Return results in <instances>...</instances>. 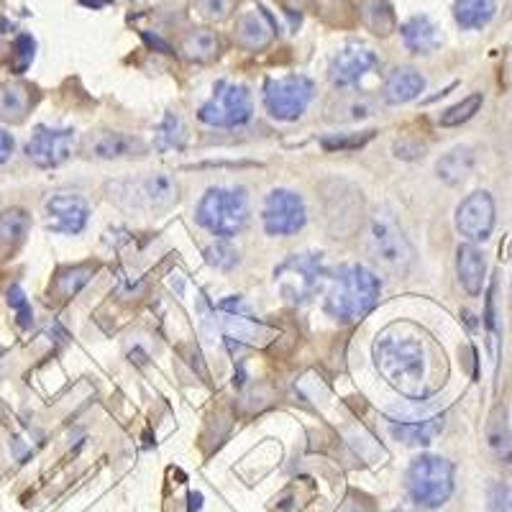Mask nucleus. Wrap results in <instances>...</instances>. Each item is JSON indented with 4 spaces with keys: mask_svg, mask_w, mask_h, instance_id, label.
<instances>
[{
    "mask_svg": "<svg viewBox=\"0 0 512 512\" xmlns=\"http://www.w3.org/2000/svg\"><path fill=\"white\" fill-rule=\"evenodd\" d=\"M374 364L387 384L408 400L420 402L431 395V351L418 333L400 326L384 328L374 341Z\"/></svg>",
    "mask_w": 512,
    "mask_h": 512,
    "instance_id": "nucleus-1",
    "label": "nucleus"
},
{
    "mask_svg": "<svg viewBox=\"0 0 512 512\" xmlns=\"http://www.w3.org/2000/svg\"><path fill=\"white\" fill-rule=\"evenodd\" d=\"M379 277L361 264H344L331 277L326 295V313L338 323H359L379 303Z\"/></svg>",
    "mask_w": 512,
    "mask_h": 512,
    "instance_id": "nucleus-2",
    "label": "nucleus"
},
{
    "mask_svg": "<svg viewBox=\"0 0 512 512\" xmlns=\"http://www.w3.org/2000/svg\"><path fill=\"white\" fill-rule=\"evenodd\" d=\"M203 326L205 331L213 328V333L221 336L223 344L231 346L233 351L262 346L272 336V328L256 318L249 305L244 303V297L239 295L226 297L216 305H208L203 310Z\"/></svg>",
    "mask_w": 512,
    "mask_h": 512,
    "instance_id": "nucleus-3",
    "label": "nucleus"
},
{
    "mask_svg": "<svg viewBox=\"0 0 512 512\" xmlns=\"http://www.w3.org/2000/svg\"><path fill=\"white\" fill-rule=\"evenodd\" d=\"M367 254L382 272L392 274V277H405L413 269V244L387 208H377L369 218Z\"/></svg>",
    "mask_w": 512,
    "mask_h": 512,
    "instance_id": "nucleus-4",
    "label": "nucleus"
},
{
    "mask_svg": "<svg viewBox=\"0 0 512 512\" xmlns=\"http://www.w3.org/2000/svg\"><path fill=\"white\" fill-rule=\"evenodd\" d=\"M195 218L213 236L231 239L251 221L249 192L244 187H210L200 198Z\"/></svg>",
    "mask_w": 512,
    "mask_h": 512,
    "instance_id": "nucleus-5",
    "label": "nucleus"
},
{
    "mask_svg": "<svg viewBox=\"0 0 512 512\" xmlns=\"http://www.w3.org/2000/svg\"><path fill=\"white\" fill-rule=\"evenodd\" d=\"M111 200L128 213H159L177 203L180 187L167 172H149L136 180H118L108 185Z\"/></svg>",
    "mask_w": 512,
    "mask_h": 512,
    "instance_id": "nucleus-6",
    "label": "nucleus"
},
{
    "mask_svg": "<svg viewBox=\"0 0 512 512\" xmlns=\"http://www.w3.org/2000/svg\"><path fill=\"white\" fill-rule=\"evenodd\" d=\"M456 469L454 464L443 456L423 454L410 464L405 487H408L410 500L423 510H438L446 505L454 495Z\"/></svg>",
    "mask_w": 512,
    "mask_h": 512,
    "instance_id": "nucleus-7",
    "label": "nucleus"
},
{
    "mask_svg": "<svg viewBox=\"0 0 512 512\" xmlns=\"http://www.w3.org/2000/svg\"><path fill=\"white\" fill-rule=\"evenodd\" d=\"M328 282V269L323 254L305 251V254L287 256L280 267L274 269V287L280 290L287 303L303 305L313 300Z\"/></svg>",
    "mask_w": 512,
    "mask_h": 512,
    "instance_id": "nucleus-8",
    "label": "nucleus"
},
{
    "mask_svg": "<svg viewBox=\"0 0 512 512\" xmlns=\"http://www.w3.org/2000/svg\"><path fill=\"white\" fill-rule=\"evenodd\" d=\"M251 113H254V100H251L249 88L239 82L221 80L208 103L200 105L198 118L205 126L236 128L251 121Z\"/></svg>",
    "mask_w": 512,
    "mask_h": 512,
    "instance_id": "nucleus-9",
    "label": "nucleus"
},
{
    "mask_svg": "<svg viewBox=\"0 0 512 512\" xmlns=\"http://www.w3.org/2000/svg\"><path fill=\"white\" fill-rule=\"evenodd\" d=\"M315 98V82L308 75H287L264 85V105L277 121L292 123L303 118Z\"/></svg>",
    "mask_w": 512,
    "mask_h": 512,
    "instance_id": "nucleus-10",
    "label": "nucleus"
},
{
    "mask_svg": "<svg viewBox=\"0 0 512 512\" xmlns=\"http://www.w3.org/2000/svg\"><path fill=\"white\" fill-rule=\"evenodd\" d=\"M262 223L269 236H292V233L303 231L308 223L305 200L287 187H277L264 200Z\"/></svg>",
    "mask_w": 512,
    "mask_h": 512,
    "instance_id": "nucleus-11",
    "label": "nucleus"
},
{
    "mask_svg": "<svg viewBox=\"0 0 512 512\" xmlns=\"http://www.w3.org/2000/svg\"><path fill=\"white\" fill-rule=\"evenodd\" d=\"M390 433L405 446H428L446 425V415L433 408H402L390 413Z\"/></svg>",
    "mask_w": 512,
    "mask_h": 512,
    "instance_id": "nucleus-12",
    "label": "nucleus"
},
{
    "mask_svg": "<svg viewBox=\"0 0 512 512\" xmlns=\"http://www.w3.org/2000/svg\"><path fill=\"white\" fill-rule=\"evenodd\" d=\"M77 134L72 128H49L36 126L26 144V157L39 169L62 167L75 154Z\"/></svg>",
    "mask_w": 512,
    "mask_h": 512,
    "instance_id": "nucleus-13",
    "label": "nucleus"
},
{
    "mask_svg": "<svg viewBox=\"0 0 512 512\" xmlns=\"http://www.w3.org/2000/svg\"><path fill=\"white\" fill-rule=\"evenodd\" d=\"M495 228V200L487 190L472 192L456 208V231L466 241H487Z\"/></svg>",
    "mask_w": 512,
    "mask_h": 512,
    "instance_id": "nucleus-14",
    "label": "nucleus"
},
{
    "mask_svg": "<svg viewBox=\"0 0 512 512\" xmlns=\"http://www.w3.org/2000/svg\"><path fill=\"white\" fill-rule=\"evenodd\" d=\"M47 213V228L52 233H64V236H75L85 231L90 218V205L82 195L75 192H54L52 198L44 203Z\"/></svg>",
    "mask_w": 512,
    "mask_h": 512,
    "instance_id": "nucleus-15",
    "label": "nucleus"
},
{
    "mask_svg": "<svg viewBox=\"0 0 512 512\" xmlns=\"http://www.w3.org/2000/svg\"><path fill=\"white\" fill-rule=\"evenodd\" d=\"M379 67V57L374 49L361 47V44H349L338 49L328 67V77L336 88H356L364 77Z\"/></svg>",
    "mask_w": 512,
    "mask_h": 512,
    "instance_id": "nucleus-16",
    "label": "nucleus"
},
{
    "mask_svg": "<svg viewBox=\"0 0 512 512\" xmlns=\"http://www.w3.org/2000/svg\"><path fill=\"white\" fill-rule=\"evenodd\" d=\"M146 141L123 131H93L82 139V154L90 159H126L146 154Z\"/></svg>",
    "mask_w": 512,
    "mask_h": 512,
    "instance_id": "nucleus-17",
    "label": "nucleus"
},
{
    "mask_svg": "<svg viewBox=\"0 0 512 512\" xmlns=\"http://www.w3.org/2000/svg\"><path fill=\"white\" fill-rule=\"evenodd\" d=\"M233 39L244 52H264L272 47L274 41V24L264 8H251L236 18V29H233Z\"/></svg>",
    "mask_w": 512,
    "mask_h": 512,
    "instance_id": "nucleus-18",
    "label": "nucleus"
},
{
    "mask_svg": "<svg viewBox=\"0 0 512 512\" xmlns=\"http://www.w3.org/2000/svg\"><path fill=\"white\" fill-rule=\"evenodd\" d=\"M425 90V77L415 67H397L384 80L382 98L387 105H405L410 100L420 98Z\"/></svg>",
    "mask_w": 512,
    "mask_h": 512,
    "instance_id": "nucleus-19",
    "label": "nucleus"
},
{
    "mask_svg": "<svg viewBox=\"0 0 512 512\" xmlns=\"http://www.w3.org/2000/svg\"><path fill=\"white\" fill-rule=\"evenodd\" d=\"M400 36L405 49L413 54H433L441 47V31H438V26L425 13L408 18L400 26Z\"/></svg>",
    "mask_w": 512,
    "mask_h": 512,
    "instance_id": "nucleus-20",
    "label": "nucleus"
},
{
    "mask_svg": "<svg viewBox=\"0 0 512 512\" xmlns=\"http://www.w3.org/2000/svg\"><path fill=\"white\" fill-rule=\"evenodd\" d=\"M456 274H459L461 287L466 290V295H482L484 287V274H487V262H484V254L474 244H464L456 251Z\"/></svg>",
    "mask_w": 512,
    "mask_h": 512,
    "instance_id": "nucleus-21",
    "label": "nucleus"
},
{
    "mask_svg": "<svg viewBox=\"0 0 512 512\" xmlns=\"http://www.w3.org/2000/svg\"><path fill=\"white\" fill-rule=\"evenodd\" d=\"M34 108V88L26 82H8L0 88V121L21 123Z\"/></svg>",
    "mask_w": 512,
    "mask_h": 512,
    "instance_id": "nucleus-22",
    "label": "nucleus"
},
{
    "mask_svg": "<svg viewBox=\"0 0 512 512\" xmlns=\"http://www.w3.org/2000/svg\"><path fill=\"white\" fill-rule=\"evenodd\" d=\"M223 52V41L218 36V31L213 29H192L187 31L185 39L180 44V54L187 59V62H198L208 64L213 59L221 57Z\"/></svg>",
    "mask_w": 512,
    "mask_h": 512,
    "instance_id": "nucleus-23",
    "label": "nucleus"
},
{
    "mask_svg": "<svg viewBox=\"0 0 512 512\" xmlns=\"http://www.w3.org/2000/svg\"><path fill=\"white\" fill-rule=\"evenodd\" d=\"M356 8H359V18L364 29L372 31L379 39L397 31V13L390 0H359Z\"/></svg>",
    "mask_w": 512,
    "mask_h": 512,
    "instance_id": "nucleus-24",
    "label": "nucleus"
},
{
    "mask_svg": "<svg viewBox=\"0 0 512 512\" xmlns=\"http://www.w3.org/2000/svg\"><path fill=\"white\" fill-rule=\"evenodd\" d=\"M31 216L24 208H8L0 213V254H11L29 236Z\"/></svg>",
    "mask_w": 512,
    "mask_h": 512,
    "instance_id": "nucleus-25",
    "label": "nucleus"
},
{
    "mask_svg": "<svg viewBox=\"0 0 512 512\" xmlns=\"http://www.w3.org/2000/svg\"><path fill=\"white\" fill-rule=\"evenodd\" d=\"M495 0H454V21L464 31H479L495 18Z\"/></svg>",
    "mask_w": 512,
    "mask_h": 512,
    "instance_id": "nucleus-26",
    "label": "nucleus"
},
{
    "mask_svg": "<svg viewBox=\"0 0 512 512\" xmlns=\"http://www.w3.org/2000/svg\"><path fill=\"white\" fill-rule=\"evenodd\" d=\"M474 169V152L469 149V146H456V149H451L448 154H443L441 159H438V177H441L446 185H459V182H464L466 177L472 175Z\"/></svg>",
    "mask_w": 512,
    "mask_h": 512,
    "instance_id": "nucleus-27",
    "label": "nucleus"
},
{
    "mask_svg": "<svg viewBox=\"0 0 512 512\" xmlns=\"http://www.w3.org/2000/svg\"><path fill=\"white\" fill-rule=\"evenodd\" d=\"M95 264H75V267H62L54 277V292H57L62 300H70L75 297L82 287L93 280Z\"/></svg>",
    "mask_w": 512,
    "mask_h": 512,
    "instance_id": "nucleus-28",
    "label": "nucleus"
},
{
    "mask_svg": "<svg viewBox=\"0 0 512 512\" xmlns=\"http://www.w3.org/2000/svg\"><path fill=\"white\" fill-rule=\"evenodd\" d=\"M482 103H484V95L482 93H472L469 98L461 100V103L446 108V111L441 113V118H438V123H441L443 128L461 126V123L472 121V118L477 116L479 108H482Z\"/></svg>",
    "mask_w": 512,
    "mask_h": 512,
    "instance_id": "nucleus-29",
    "label": "nucleus"
},
{
    "mask_svg": "<svg viewBox=\"0 0 512 512\" xmlns=\"http://www.w3.org/2000/svg\"><path fill=\"white\" fill-rule=\"evenodd\" d=\"M374 111H377V105H374V100L369 98V95L354 93L336 105V113H331V118H341V121H364V118L374 116Z\"/></svg>",
    "mask_w": 512,
    "mask_h": 512,
    "instance_id": "nucleus-30",
    "label": "nucleus"
},
{
    "mask_svg": "<svg viewBox=\"0 0 512 512\" xmlns=\"http://www.w3.org/2000/svg\"><path fill=\"white\" fill-rule=\"evenodd\" d=\"M187 139L185 123L177 113H167L162 121V126L157 128V146L162 152H169V149H182Z\"/></svg>",
    "mask_w": 512,
    "mask_h": 512,
    "instance_id": "nucleus-31",
    "label": "nucleus"
},
{
    "mask_svg": "<svg viewBox=\"0 0 512 512\" xmlns=\"http://www.w3.org/2000/svg\"><path fill=\"white\" fill-rule=\"evenodd\" d=\"M374 131H361V134H331L320 139V146L326 152H351V149H361V146L372 141Z\"/></svg>",
    "mask_w": 512,
    "mask_h": 512,
    "instance_id": "nucleus-32",
    "label": "nucleus"
},
{
    "mask_svg": "<svg viewBox=\"0 0 512 512\" xmlns=\"http://www.w3.org/2000/svg\"><path fill=\"white\" fill-rule=\"evenodd\" d=\"M205 262H208L210 267L221 269V272H231L241 259H239V251L221 241V244H213L205 249Z\"/></svg>",
    "mask_w": 512,
    "mask_h": 512,
    "instance_id": "nucleus-33",
    "label": "nucleus"
},
{
    "mask_svg": "<svg viewBox=\"0 0 512 512\" xmlns=\"http://www.w3.org/2000/svg\"><path fill=\"white\" fill-rule=\"evenodd\" d=\"M36 54V41L31 34H18L13 41V72L21 75V72L29 70V64L34 62Z\"/></svg>",
    "mask_w": 512,
    "mask_h": 512,
    "instance_id": "nucleus-34",
    "label": "nucleus"
},
{
    "mask_svg": "<svg viewBox=\"0 0 512 512\" xmlns=\"http://www.w3.org/2000/svg\"><path fill=\"white\" fill-rule=\"evenodd\" d=\"M8 305H11V310L16 313L18 326L21 328L34 326V310H31L29 297H26V292L21 290V285H11V290H8Z\"/></svg>",
    "mask_w": 512,
    "mask_h": 512,
    "instance_id": "nucleus-35",
    "label": "nucleus"
},
{
    "mask_svg": "<svg viewBox=\"0 0 512 512\" xmlns=\"http://www.w3.org/2000/svg\"><path fill=\"white\" fill-rule=\"evenodd\" d=\"M192 3H195V11H198L205 21H216V24H221V21H226V18L231 16L236 0H192Z\"/></svg>",
    "mask_w": 512,
    "mask_h": 512,
    "instance_id": "nucleus-36",
    "label": "nucleus"
},
{
    "mask_svg": "<svg viewBox=\"0 0 512 512\" xmlns=\"http://www.w3.org/2000/svg\"><path fill=\"white\" fill-rule=\"evenodd\" d=\"M484 323H487L489 331V344H492V351H497V318H495V285L489 290L487 297V310H484Z\"/></svg>",
    "mask_w": 512,
    "mask_h": 512,
    "instance_id": "nucleus-37",
    "label": "nucleus"
},
{
    "mask_svg": "<svg viewBox=\"0 0 512 512\" xmlns=\"http://www.w3.org/2000/svg\"><path fill=\"white\" fill-rule=\"evenodd\" d=\"M395 157L423 159L425 157V144H418V141H397V144H395Z\"/></svg>",
    "mask_w": 512,
    "mask_h": 512,
    "instance_id": "nucleus-38",
    "label": "nucleus"
},
{
    "mask_svg": "<svg viewBox=\"0 0 512 512\" xmlns=\"http://www.w3.org/2000/svg\"><path fill=\"white\" fill-rule=\"evenodd\" d=\"M487 497H489V512H505V487L497 484L492 479V484L487 487Z\"/></svg>",
    "mask_w": 512,
    "mask_h": 512,
    "instance_id": "nucleus-39",
    "label": "nucleus"
},
{
    "mask_svg": "<svg viewBox=\"0 0 512 512\" xmlns=\"http://www.w3.org/2000/svg\"><path fill=\"white\" fill-rule=\"evenodd\" d=\"M13 149H16V141H13V136L0 128V164H6L8 159H11Z\"/></svg>",
    "mask_w": 512,
    "mask_h": 512,
    "instance_id": "nucleus-40",
    "label": "nucleus"
},
{
    "mask_svg": "<svg viewBox=\"0 0 512 512\" xmlns=\"http://www.w3.org/2000/svg\"><path fill=\"white\" fill-rule=\"evenodd\" d=\"M144 39L149 41V44H152L154 49H159V52H164V54H172V47H169V44H167V41H164V39H159L157 34L152 36V34H149V31H144Z\"/></svg>",
    "mask_w": 512,
    "mask_h": 512,
    "instance_id": "nucleus-41",
    "label": "nucleus"
},
{
    "mask_svg": "<svg viewBox=\"0 0 512 512\" xmlns=\"http://www.w3.org/2000/svg\"><path fill=\"white\" fill-rule=\"evenodd\" d=\"M336 512H369V507L359 500H346Z\"/></svg>",
    "mask_w": 512,
    "mask_h": 512,
    "instance_id": "nucleus-42",
    "label": "nucleus"
},
{
    "mask_svg": "<svg viewBox=\"0 0 512 512\" xmlns=\"http://www.w3.org/2000/svg\"><path fill=\"white\" fill-rule=\"evenodd\" d=\"M113 0H80V6L90 8V11H100V8L111 6Z\"/></svg>",
    "mask_w": 512,
    "mask_h": 512,
    "instance_id": "nucleus-43",
    "label": "nucleus"
},
{
    "mask_svg": "<svg viewBox=\"0 0 512 512\" xmlns=\"http://www.w3.org/2000/svg\"><path fill=\"white\" fill-rule=\"evenodd\" d=\"M395 512H415V510H395Z\"/></svg>",
    "mask_w": 512,
    "mask_h": 512,
    "instance_id": "nucleus-44",
    "label": "nucleus"
}]
</instances>
